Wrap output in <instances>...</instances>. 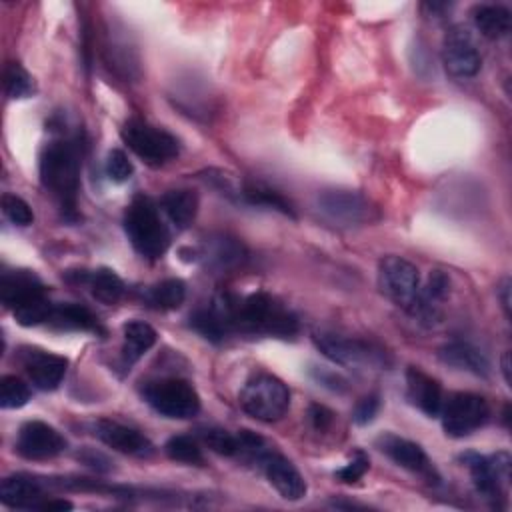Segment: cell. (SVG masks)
Returning <instances> with one entry per match:
<instances>
[{
	"instance_id": "obj_37",
	"label": "cell",
	"mask_w": 512,
	"mask_h": 512,
	"mask_svg": "<svg viewBox=\"0 0 512 512\" xmlns=\"http://www.w3.org/2000/svg\"><path fill=\"white\" fill-rule=\"evenodd\" d=\"M132 162L128 160V156L122 150H112L106 158V176L116 182L122 184L132 176Z\"/></svg>"
},
{
	"instance_id": "obj_19",
	"label": "cell",
	"mask_w": 512,
	"mask_h": 512,
	"mask_svg": "<svg viewBox=\"0 0 512 512\" xmlns=\"http://www.w3.org/2000/svg\"><path fill=\"white\" fill-rule=\"evenodd\" d=\"M46 290L40 278L30 270H12L4 272L0 280V300L6 308L18 310L20 306L44 298Z\"/></svg>"
},
{
	"instance_id": "obj_35",
	"label": "cell",
	"mask_w": 512,
	"mask_h": 512,
	"mask_svg": "<svg viewBox=\"0 0 512 512\" xmlns=\"http://www.w3.org/2000/svg\"><path fill=\"white\" fill-rule=\"evenodd\" d=\"M30 400V388L16 376H2L0 380V406L22 408Z\"/></svg>"
},
{
	"instance_id": "obj_34",
	"label": "cell",
	"mask_w": 512,
	"mask_h": 512,
	"mask_svg": "<svg viewBox=\"0 0 512 512\" xmlns=\"http://www.w3.org/2000/svg\"><path fill=\"white\" fill-rule=\"evenodd\" d=\"M4 88L6 94L14 100L18 98H28L34 92V84L30 74L18 64V62H10L4 70Z\"/></svg>"
},
{
	"instance_id": "obj_17",
	"label": "cell",
	"mask_w": 512,
	"mask_h": 512,
	"mask_svg": "<svg viewBox=\"0 0 512 512\" xmlns=\"http://www.w3.org/2000/svg\"><path fill=\"white\" fill-rule=\"evenodd\" d=\"M256 464H260L268 482L278 490L282 498L300 500L306 496V480L302 478L298 468L282 454L266 450Z\"/></svg>"
},
{
	"instance_id": "obj_30",
	"label": "cell",
	"mask_w": 512,
	"mask_h": 512,
	"mask_svg": "<svg viewBox=\"0 0 512 512\" xmlns=\"http://www.w3.org/2000/svg\"><path fill=\"white\" fill-rule=\"evenodd\" d=\"M146 306L154 310H176L186 298V284L180 278H166L142 292Z\"/></svg>"
},
{
	"instance_id": "obj_41",
	"label": "cell",
	"mask_w": 512,
	"mask_h": 512,
	"mask_svg": "<svg viewBox=\"0 0 512 512\" xmlns=\"http://www.w3.org/2000/svg\"><path fill=\"white\" fill-rule=\"evenodd\" d=\"M308 420H310V424H312L314 430L324 432V430L330 428V424H332V420H334V414H332L326 406H322V404H312V406L308 408Z\"/></svg>"
},
{
	"instance_id": "obj_24",
	"label": "cell",
	"mask_w": 512,
	"mask_h": 512,
	"mask_svg": "<svg viewBox=\"0 0 512 512\" xmlns=\"http://www.w3.org/2000/svg\"><path fill=\"white\" fill-rule=\"evenodd\" d=\"M440 360L456 370H466L474 376H488L490 374V362L486 356L470 346L468 342H448L438 352Z\"/></svg>"
},
{
	"instance_id": "obj_31",
	"label": "cell",
	"mask_w": 512,
	"mask_h": 512,
	"mask_svg": "<svg viewBox=\"0 0 512 512\" xmlns=\"http://www.w3.org/2000/svg\"><path fill=\"white\" fill-rule=\"evenodd\" d=\"M240 200L252 206H264V208H272L282 212L284 216L296 218V212L292 208V204L276 190L264 186V184H254V182H246L242 184V192H240Z\"/></svg>"
},
{
	"instance_id": "obj_18",
	"label": "cell",
	"mask_w": 512,
	"mask_h": 512,
	"mask_svg": "<svg viewBox=\"0 0 512 512\" xmlns=\"http://www.w3.org/2000/svg\"><path fill=\"white\" fill-rule=\"evenodd\" d=\"M20 360L32 384L40 390L58 388V384L62 382L68 370V360L64 356H58L46 350L24 348L20 354Z\"/></svg>"
},
{
	"instance_id": "obj_44",
	"label": "cell",
	"mask_w": 512,
	"mask_h": 512,
	"mask_svg": "<svg viewBox=\"0 0 512 512\" xmlns=\"http://www.w3.org/2000/svg\"><path fill=\"white\" fill-rule=\"evenodd\" d=\"M498 296L502 300V308L506 312V316H510V278H504L500 288H498Z\"/></svg>"
},
{
	"instance_id": "obj_29",
	"label": "cell",
	"mask_w": 512,
	"mask_h": 512,
	"mask_svg": "<svg viewBox=\"0 0 512 512\" xmlns=\"http://www.w3.org/2000/svg\"><path fill=\"white\" fill-rule=\"evenodd\" d=\"M78 280L88 284L92 296L102 304H116L124 294L122 278L110 268H98L92 272H80Z\"/></svg>"
},
{
	"instance_id": "obj_43",
	"label": "cell",
	"mask_w": 512,
	"mask_h": 512,
	"mask_svg": "<svg viewBox=\"0 0 512 512\" xmlns=\"http://www.w3.org/2000/svg\"><path fill=\"white\" fill-rule=\"evenodd\" d=\"M72 508V504L68 502V500H62V498H48V500H44L42 504H40V508L38 510H48V512H54V510H70Z\"/></svg>"
},
{
	"instance_id": "obj_11",
	"label": "cell",
	"mask_w": 512,
	"mask_h": 512,
	"mask_svg": "<svg viewBox=\"0 0 512 512\" xmlns=\"http://www.w3.org/2000/svg\"><path fill=\"white\" fill-rule=\"evenodd\" d=\"M462 462L468 466V470L472 474V482L482 496H486L490 500H496L502 496L504 488L510 482L512 460H510L508 452H498L488 458L468 452L462 456Z\"/></svg>"
},
{
	"instance_id": "obj_42",
	"label": "cell",
	"mask_w": 512,
	"mask_h": 512,
	"mask_svg": "<svg viewBox=\"0 0 512 512\" xmlns=\"http://www.w3.org/2000/svg\"><path fill=\"white\" fill-rule=\"evenodd\" d=\"M78 458H80L86 466H90V468H94V470H98V472L110 470V460H108L104 454L96 452V450L86 448V450H82V452L78 454Z\"/></svg>"
},
{
	"instance_id": "obj_33",
	"label": "cell",
	"mask_w": 512,
	"mask_h": 512,
	"mask_svg": "<svg viewBox=\"0 0 512 512\" xmlns=\"http://www.w3.org/2000/svg\"><path fill=\"white\" fill-rule=\"evenodd\" d=\"M198 436L212 452L220 456H238L240 452L238 436L228 430H222L216 426H204V428H198Z\"/></svg>"
},
{
	"instance_id": "obj_16",
	"label": "cell",
	"mask_w": 512,
	"mask_h": 512,
	"mask_svg": "<svg viewBox=\"0 0 512 512\" xmlns=\"http://www.w3.org/2000/svg\"><path fill=\"white\" fill-rule=\"evenodd\" d=\"M94 434L100 442L108 448L134 456V458H148L154 454V444L140 434L136 428H130L116 420H98L94 426Z\"/></svg>"
},
{
	"instance_id": "obj_10",
	"label": "cell",
	"mask_w": 512,
	"mask_h": 512,
	"mask_svg": "<svg viewBox=\"0 0 512 512\" xmlns=\"http://www.w3.org/2000/svg\"><path fill=\"white\" fill-rule=\"evenodd\" d=\"M320 212L338 226H362L376 218L374 206L352 190H326L318 196Z\"/></svg>"
},
{
	"instance_id": "obj_14",
	"label": "cell",
	"mask_w": 512,
	"mask_h": 512,
	"mask_svg": "<svg viewBox=\"0 0 512 512\" xmlns=\"http://www.w3.org/2000/svg\"><path fill=\"white\" fill-rule=\"evenodd\" d=\"M66 448V438L50 424L30 420L20 426L16 436V452L28 460L54 458Z\"/></svg>"
},
{
	"instance_id": "obj_26",
	"label": "cell",
	"mask_w": 512,
	"mask_h": 512,
	"mask_svg": "<svg viewBox=\"0 0 512 512\" xmlns=\"http://www.w3.org/2000/svg\"><path fill=\"white\" fill-rule=\"evenodd\" d=\"M48 324L60 330H82V332H96V334L104 332L98 318L86 306L74 304V302L54 304Z\"/></svg>"
},
{
	"instance_id": "obj_12",
	"label": "cell",
	"mask_w": 512,
	"mask_h": 512,
	"mask_svg": "<svg viewBox=\"0 0 512 512\" xmlns=\"http://www.w3.org/2000/svg\"><path fill=\"white\" fill-rule=\"evenodd\" d=\"M238 298L232 294H218L208 308H198L190 314L188 326L208 342H222L234 330Z\"/></svg>"
},
{
	"instance_id": "obj_38",
	"label": "cell",
	"mask_w": 512,
	"mask_h": 512,
	"mask_svg": "<svg viewBox=\"0 0 512 512\" xmlns=\"http://www.w3.org/2000/svg\"><path fill=\"white\" fill-rule=\"evenodd\" d=\"M368 468H370L368 456L362 454V452H356V456H354L348 464H344L342 468H338V470L334 472V476H336L340 482H344V484H354V482H358V480L366 474Z\"/></svg>"
},
{
	"instance_id": "obj_9",
	"label": "cell",
	"mask_w": 512,
	"mask_h": 512,
	"mask_svg": "<svg viewBox=\"0 0 512 512\" xmlns=\"http://www.w3.org/2000/svg\"><path fill=\"white\" fill-rule=\"evenodd\" d=\"M314 344L318 346V350L330 358L336 364L342 366H388V356L382 348L352 338V336H342V334H334V332H316L314 336Z\"/></svg>"
},
{
	"instance_id": "obj_27",
	"label": "cell",
	"mask_w": 512,
	"mask_h": 512,
	"mask_svg": "<svg viewBox=\"0 0 512 512\" xmlns=\"http://www.w3.org/2000/svg\"><path fill=\"white\" fill-rule=\"evenodd\" d=\"M122 332H124V344H122L124 366H132L156 344V330L142 320L126 322Z\"/></svg>"
},
{
	"instance_id": "obj_23",
	"label": "cell",
	"mask_w": 512,
	"mask_h": 512,
	"mask_svg": "<svg viewBox=\"0 0 512 512\" xmlns=\"http://www.w3.org/2000/svg\"><path fill=\"white\" fill-rule=\"evenodd\" d=\"M0 502L10 508H40L44 502V490L38 480L16 474L2 480L0 486Z\"/></svg>"
},
{
	"instance_id": "obj_36",
	"label": "cell",
	"mask_w": 512,
	"mask_h": 512,
	"mask_svg": "<svg viewBox=\"0 0 512 512\" xmlns=\"http://www.w3.org/2000/svg\"><path fill=\"white\" fill-rule=\"evenodd\" d=\"M2 212L16 226H30L34 222V212L26 200L16 194L2 196Z\"/></svg>"
},
{
	"instance_id": "obj_28",
	"label": "cell",
	"mask_w": 512,
	"mask_h": 512,
	"mask_svg": "<svg viewBox=\"0 0 512 512\" xmlns=\"http://www.w3.org/2000/svg\"><path fill=\"white\" fill-rule=\"evenodd\" d=\"M472 20L482 36L490 40L504 38L510 32V10L502 4H478L472 10Z\"/></svg>"
},
{
	"instance_id": "obj_6",
	"label": "cell",
	"mask_w": 512,
	"mask_h": 512,
	"mask_svg": "<svg viewBox=\"0 0 512 512\" xmlns=\"http://www.w3.org/2000/svg\"><path fill=\"white\" fill-rule=\"evenodd\" d=\"M124 144L148 166L158 168L178 156V140L164 128L132 118L122 126Z\"/></svg>"
},
{
	"instance_id": "obj_13",
	"label": "cell",
	"mask_w": 512,
	"mask_h": 512,
	"mask_svg": "<svg viewBox=\"0 0 512 512\" xmlns=\"http://www.w3.org/2000/svg\"><path fill=\"white\" fill-rule=\"evenodd\" d=\"M442 62L448 74L454 78H472L478 74L482 56L466 28L454 26L448 30L442 44Z\"/></svg>"
},
{
	"instance_id": "obj_2",
	"label": "cell",
	"mask_w": 512,
	"mask_h": 512,
	"mask_svg": "<svg viewBox=\"0 0 512 512\" xmlns=\"http://www.w3.org/2000/svg\"><path fill=\"white\" fill-rule=\"evenodd\" d=\"M234 330L274 338H292L298 332V318L274 296L254 292L246 298H238Z\"/></svg>"
},
{
	"instance_id": "obj_4",
	"label": "cell",
	"mask_w": 512,
	"mask_h": 512,
	"mask_svg": "<svg viewBox=\"0 0 512 512\" xmlns=\"http://www.w3.org/2000/svg\"><path fill=\"white\" fill-rule=\"evenodd\" d=\"M238 402L248 416L260 422H276L290 406V390L272 374H256L240 390Z\"/></svg>"
},
{
	"instance_id": "obj_1",
	"label": "cell",
	"mask_w": 512,
	"mask_h": 512,
	"mask_svg": "<svg viewBox=\"0 0 512 512\" xmlns=\"http://www.w3.org/2000/svg\"><path fill=\"white\" fill-rule=\"evenodd\" d=\"M40 182L54 196L66 220H78V188L80 160L78 150L70 142H50L40 154Z\"/></svg>"
},
{
	"instance_id": "obj_15",
	"label": "cell",
	"mask_w": 512,
	"mask_h": 512,
	"mask_svg": "<svg viewBox=\"0 0 512 512\" xmlns=\"http://www.w3.org/2000/svg\"><path fill=\"white\" fill-rule=\"evenodd\" d=\"M376 446L380 452H384L394 464H398L404 470H410L418 476H422L428 482H438L440 476L436 472V468L432 466L430 458L426 456V452L412 440L400 438L396 434H382L376 440Z\"/></svg>"
},
{
	"instance_id": "obj_25",
	"label": "cell",
	"mask_w": 512,
	"mask_h": 512,
	"mask_svg": "<svg viewBox=\"0 0 512 512\" xmlns=\"http://www.w3.org/2000/svg\"><path fill=\"white\" fill-rule=\"evenodd\" d=\"M160 208L178 230H184L194 222L198 214V196L194 190L188 188L168 190L160 198Z\"/></svg>"
},
{
	"instance_id": "obj_22",
	"label": "cell",
	"mask_w": 512,
	"mask_h": 512,
	"mask_svg": "<svg viewBox=\"0 0 512 512\" xmlns=\"http://www.w3.org/2000/svg\"><path fill=\"white\" fill-rule=\"evenodd\" d=\"M450 292V278L442 270H434L428 276L424 288H420V298L412 316L424 324H436L442 316V302Z\"/></svg>"
},
{
	"instance_id": "obj_21",
	"label": "cell",
	"mask_w": 512,
	"mask_h": 512,
	"mask_svg": "<svg viewBox=\"0 0 512 512\" xmlns=\"http://www.w3.org/2000/svg\"><path fill=\"white\" fill-rule=\"evenodd\" d=\"M200 256L210 268L224 272L240 266L246 260V248L240 240L228 234H216L206 238Z\"/></svg>"
},
{
	"instance_id": "obj_7",
	"label": "cell",
	"mask_w": 512,
	"mask_h": 512,
	"mask_svg": "<svg viewBox=\"0 0 512 512\" xmlns=\"http://www.w3.org/2000/svg\"><path fill=\"white\" fill-rule=\"evenodd\" d=\"M378 286L396 306L414 314L422 286L418 268L412 262L400 256H384L378 262Z\"/></svg>"
},
{
	"instance_id": "obj_45",
	"label": "cell",
	"mask_w": 512,
	"mask_h": 512,
	"mask_svg": "<svg viewBox=\"0 0 512 512\" xmlns=\"http://www.w3.org/2000/svg\"><path fill=\"white\" fill-rule=\"evenodd\" d=\"M502 370H504V380H506L508 386H510V352H506V354L502 356Z\"/></svg>"
},
{
	"instance_id": "obj_8",
	"label": "cell",
	"mask_w": 512,
	"mask_h": 512,
	"mask_svg": "<svg viewBox=\"0 0 512 512\" xmlns=\"http://www.w3.org/2000/svg\"><path fill=\"white\" fill-rule=\"evenodd\" d=\"M438 416L442 418V428L446 436L464 438L488 422L490 406L478 394L456 392L442 402V410Z\"/></svg>"
},
{
	"instance_id": "obj_3",
	"label": "cell",
	"mask_w": 512,
	"mask_h": 512,
	"mask_svg": "<svg viewBox=\"0 0 512 512\" xmlns=\"http://www.w3.org/2000/svg\"><path fill=\"white\" fill-rule=\"evenodd\" d=\"M124 232L132 248L148 258L158 260L170 246V234L160 218V212L150 196L138 194L124 212Z\"/></svg>"
},
{
	"instance_id": "obj_20",
	"label": "cell",
	"mask_w": 512,
	"mask_h": 512,
	"mask_svg": "<svg viewBox=\"0 0 512 512\" xmlns=\"http://www.w3.org/2000/svg\"><path fill=\"white\" fill-rule=\"evenodd\" d=\"M406 396L410 404L422 410L426 416H438L442 410V386L438 380L422 372L420 368H408L406 372Z\"/></svg>"
},
{
	"instance_id": "obj_39",
	"label": "cell",
	"mask_w": 512,
	"mask_h": 512,
	"mask_svg": "<svg viewBox=\"0 0 512 512\" xmlns=\"http://www.w3.org/2000/svg\"><path fill=\"white\" fill-rule=\"evenodd\" d=\"M380 410V398L376 394H368L364 398L358 400V404L354 406V412H352V420L360 426L368 424L374 420V416L378 414Z\"/></svg>"
},
{
	"instance_id": "obj_5",
	"label": "cell",
	"mask_w": 512,
	"mask_h": 512,
	"mask_svg": "<svg viewBox=\"0 0 512 512\" xmlns=\"http://www.w3.org/2000/svg\"><path fill=\"white\" fill-rule=\"evenodd\" d=\"M146 404L164 418L186 420L198 414L200 396L188 380L182 378H160L148 382L142 388Z\"/></svg>"
},
{
	"instance_id": "obj_40",
	"label": "cell",
	"mask_w": 512,
	"mask_h": 512,
	"mask_svg": "<svg viewBox=\"0 0 512 512\" xmlns=\"http://www.w3.org/2000/svg\"><path fill=\"white\" fill-rule=\"evenodd\" d=\"M312 376L316 378V382H320L322 386L334 390V392H344L348 388L346 378H342L338 372L332 370H324V368H314Z\"/></svg>"
},
{
	"instance_id": "obj_32",
	"label": "cell",
	"mask_w": 512,
	"mask_h": 512,
	"mask_svg": "<svg viewBox=\"0 0 512 512\" xmlns=\"http://www.w3.org/2000/svg\"><path fill=\"white\" fill-rule=\"evenodd\" d=\"M164 452L174 462L194 464V466L204 464V454H202L200 444L192 436H186V434H176V436L168 438V442L164 444Z\"/></svg>"
}]
</instances>
